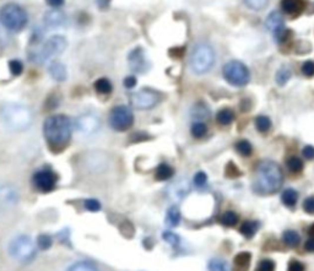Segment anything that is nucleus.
I'll list each match as a JSON object with an SVG mask.
<instances>
[{
    "instance_id": "obj_1",
    "label": "nucleus",
    "mask_w": 314,
    "mask_h": 271,
    "mask_svg": "<svg viewBox=\"0 0 314 271\" xmlns=\"http://www.w3.org/2000/svg\"><path fill=\"white\" fill-rule=\"evenodd\" d=\"M282 183H284V174L276 162L264 160L256 166L253 186L258 194H274L279 192Z\"/></svg>"
},
{
    "instance_id": "obj_2",
    "label": "nucleus",
    "mask_w": 314,
    "mask_h": 271,
    "mask_svg": "<svg viewBox=\"0 0 314 271\" xmlns=\"http://www.w3.org/2000/svg\"><path fill=\"white\" fill-rule=\"evenodd\" d=\"M46 140L52 148H63L69 142L72 136V123L68 117L53 116L47 118L43 125Z\"/></svg>"
},
{
    "instance_id": "obj_3",
    "label": "nucleus",
    "mask_w": 314,
    "mask_h": 271,
    "mask_svg": "<svg viewBox=\"0 0 314 271\" xmlns=\"http://www.w3.org/2000/svg\"><path fill=\"white\" fill-rule=\"evenodd\" d=\"M0 119L7 129L22 132L32 124L33 116L28 107L20 103H5L0 109Z\"/></svg>"
},
{
    "instance_id": "obj_4",
    "label": "nucleus",
    "mask_w": 314,
    "mask_h": 271,
    "mask_svg": "<svg viewBox=\"0 0 314 271\" xmlns=\"http://www.w3.org/2000/svg\"><path fill=\"white\" fill-rule=\"evenodd\" d=\"M215 63V53L209 44L200 43L193 49L190 57V68L195 74L201 75L208 72Z\"/></svg>"
},
{
    "instance_id": "obj_5",
    "label": "nucleus",
    "mask_w": 314,
    "mask_h": 271,
    "mask_svg": "<svg viewBox=\"0 0 314 271\" xmlns=\"http://www.w3.org/2000/svg\"><path fill=\"white\" fill-rule=\"evenodd\" d=\"M0 21L7 30L21 31L27 23V14L20 5L10 2L0 10Z\"/></svg>"
},
{
    "instance_id": "obj_6",
    "label": "nucleus",
    "mask_w": 314,
    "mask_h": 271,
    "mask_svg": "<svg viewBox=\"0 0 314 271\" xmlns=\"http://www.w3.org/2000/svg\"><path fill=\"white\" fill-rule=\"evenodd\" d=\"M9 253L17 262L28 263L36 257L35 243L28 236H19L10 243Z\"/></svg>"
},
{
    "instance_id": "obj_7",
    "label": "nucleus",
    "mask_w": 314,
    "mask_h": 271,
    "mask_svg": "<svg viewBox=\"0 0 314 271\" xmlns=\"http://www.w3.org/2000/svg\"><path fill=\"white\" fill-rule=\"evenodd\" d=\"M224 76L231 85L234 86H244L247 85L250 79V74L248 68L243 63L238 61L229 62L224 67Z\"/></svg>"
},
{
    "instance_id": "obj_8",
    "label": "nucleus",
    "mask_w": 314,
    "mask_h": 271,
    "mask_svg": "<svg viewBox=\"0 0 314 271\" xmlns=\"http://www.w3.org/2000/svg\"><path fill=\"white\" fill-rule=\"evenodd\" d=\"M134 123V116H133L130 108L125 106H117L112 109L109 116V124L117 132H125L129 129Z\"/></svg>"
},
{
    "instance_id": "obj_9",
    "label": "nucleus",
    "mask_w": 314,
    "mask_h": 271,
    "mask_svg": "<svg viewBox=\"0 0 314 271\" xmlns=\"http://www.w3.org/2000/svg\"><path fill=\"white\" fill-rule=\"evenodd\" d=\"M67 46L68 42L64 37H62V36H53V37L48 38V40L44 42L38 57L41 58L42 62H47L49 59L54 58V57L60 56L65 51Z\"/></svg>"
},
{
    "instance_id": "obj_10",
    "label": "nucleus",
    "mask_w": 314,
    "mask_h": 271,
    "mask_svg": "<svg viewBox=\"0 0 314 271\" xmlns=\"http://www.w3.org/2000/svg\"><path fill=\"white\" fill-rule=\"evenodd\" d=\"M265 26L279 42L286 41L287 36L290 35V31L285 27L284 16L280 11L270 12V15L266 17Z\"/></svg>"
},
{
    "instance_id": "obj_11",
    "label": "nucleus",
    "mask_w": 314,
    "mask_h": 271,
    "mask_svg": "<svg viewBox=\"0 0 314 271\" xmlns=\"http://www.w3.org/2000/svg\"><path fill=\"white\" fill-rule=\"evenodd\" d=\"M101 127V122L97 116L92 113H83L78 116L75 121V128L81 135L90 136V135L96 134Z\"/></svg>"
},
{
    "instance_id": "obj_12",
    "label": "nucleus",
    "mask_w": 314,
    "mask_h": 271,
    "mask_svg": "<svg viewBox=\"0 0 314 271\" xmlns=\"http://www.w3.org/2000/svg\"><path fill=\"white\" fill-rule=\"evenodd\" d=\"M159 102L158 93L153 90H141L132 96L130 103L137 109H150L154 108Z\"/></svg>"
},
{
    "instance_id": "obj_13",
    "label": "nucleus",
    "mask_w": 314,
    "mask_h": 271,
    "mask_svg": "<svg viewBox=\"0 0 314 271\" xmlns=\"http://www.w3.org/2000/svg\"><path fill=\"white\" fill-rule=\"evenodd\" d=\"M33 186L37 188L41 192H51L57 183V176L52 171L43 169L39 171L33 176L32 178Z\"/></svg>"
},
{
    "instance_id": "obj_14",
    "label": "nucleus",
    "mask_w": 314,
    "mask_h": 271,
    "mask_svg": "<svg viewBox=\"0 0 314 271\" xmlns=\"http://www.w3.org/2000/svg\"><path fill=\"white\" fill-rule=\"evenodd\" d=\"M190 192V183L187 179H178V181L173 182L172 184H169L167 188V197L169 200H173V202H179L182 200L188 193Z\"/></svg>"
},
{
    "instance_id": "obj_15",
    "label": "nucleus",
    "mask_w": 314,
    "mask_h": 271,
    "mask_svg": "<svg viewBox=\"0 0 314 271\" xmlns=\"http://www.w3.org/2000/svg\"><path fill=\"white\" fill-rule=\"evenodd\" d=\"M19 202V193L15 188L10 186L0 187V207L11 208L16 206Z\"/></svg>"
},
{
    "instance_id": "obj_16",
    "label": "nucleus",
    "mask_w": 314,
    "mask_h": 271,
    "mask_svg": "<svg viewBox=\"0 0 314 271\" xmlns=\"http://www.w3.org/2000/svg\"><path fill=\"white\" fill-rule=\"evenodd\" d=\"M129 64L134 71L145 72L149 69V62L145 57V52L141 48H137L130 53Z\"/></svg>"
},
{
    "instance_id": "obj_17",
    "label": "nucleus",
    "mask_w": 314,
    "mask_h": 271,
    "mask_svg": "<svg viewBox=\"0 0 314 271\" xmlns=\"http://www.w3.org/2000/svg\"><path fill=\"white\" fill-rule=\"evenodd\" d=\"M43 20L48 27H59L65 22V14L59 9H52L44 14Z\"/></svg>"
},
{
    "instance_id": "obj_18",
    "label": "nucleus",
    "mask_w": 314,
    "mask_h": 271,
    "mask_svg": "<svg viewBox=\"0 0 314 271\" xmlns=\"http://www.w3.org/2000/svg\"><path fill=\"white\" fill-rule=\"evenodd\" d=\"M281 7L286 14L298 15L305 10L303 0H281Z\"/></svg>"
},
{
    "instance_id": "obj_19",
    "label": "nucleus",
    "mask_w": 314,
    "mask_h": 271,
    "mask_svg": "<svg viewBox=\"0 0 314 271\" xmlns=\"http://www.w3.org/2000/svg\"><path fill=\"white\" fill-rule=\"evenodd\" d=\"M250 260H252V255L248 252H242L236 255L234 259L235 271H248L250 267Z\"/></svg>"
},
{
    "instance_id": "obj_20",
    "label": "nucleus",
    "mask_w": 314,
    "mask_h": 271,
    "mask_svg": "<svg viewBox=\"0 0 314 271\" xmlns=\"http://www.w3.org/2000/svg\"><path fill=\"white\" fill-rule=\"evenodd\" d=\"M49 74L57 81H64V80H67V69L59 62L52 63L51 67H49Z\"/></svg>"
},
{
    "instance_id": "obj_21",
    "label": "nucleus",
    "mask_w": 314,
    "mask_h": 271,
    "mask_svg": "<svg viewBox=\"0 0 314 271\" xmlns=\"http://www.w3.org/2000/svg\"><path fill=\"white\" fill-rule=\"evenodd\" d=\"M282 239H284L285 244L291 247V248L297 247L301 242L300 234H298L296 231H292V229H287V231H285L284 234H282Z\"/></svg>"
},
{
    "instance_id": "obj_22",
    "label": "nucleus",
    "mask_w": 314,
    "mask_h": 271,
    "mask_svg": "<svg viewBox=\"0 0 314 271\" xmlns=\"http://www.w3.org/2000/svg\"><path fill=\"white\" fill-rule=\"evenodd\" d=\"M298 200V194L297 192L294 189H286L281 194V202L284 203L285 206L287 207H294Z\"/></svg>"
},
{
    "instance_id": "obj_23",
    "label": "nucleus",
    "mask_w": 314,
    "mask_h": 271,
    "mask_svg": "<svg viewBox=\"0 0 314 271\" xmlns=\"http://www.w3.org/2000/svg\"><path fill=\"white\" fill-rule=\"evenodd\" d=\"M209 114H210L209 108L204 103H196L192 109V116L196 119V122H201L203 119L208 118Z\"/></svg>"
},
{
    "instance_id": "obj_24",
    "label": "nucleus",
    "mask_w": 314,
    "mask_h": 271,
    "mask_svg": "<svg viewBox=\"0 0 314 271\" xmlns=\"http://www.w3.org/2000/svg\"><path fill=\"white\" fill-rule=\"evenodd\" d=\"M259 228V223L255 221H245L243 222V225L240 226V233L245 237V238L250 239L255 234L256 229Z\"/></svg>"
},
{
    "instance_id": "obj_25",
    "label": "nucleus",
    "mask_w": 314,
    "mask_h": 271,
    "mask_svg": "<svg viewBox=\"0 0 314 271\" xmlns=\"http://www.w3.org/2000/svg\"><path fill=\"white\" fill-rule=\"evenodd\" d=\"M216 119L217 122H219V124L221 125H230L234 122L235 119V113L232 109L230 108H224L221 109V111L217 113L216 116Z\"/></svg>"
},
{
    "instance_id": "obj_26",
    "label": "nucleus",
    "mask_w": 314,
    "mask_h": 271,
    "mask_svg": "<svg viewBox=\"0 0 314 271\" xmlns=\"http://www.w3.org/2000/svg\"><path fill=\"white\" fill-rule=\"evenodd\" d=\"M173 173L174 171L171 166L162 163L156 169V179H158V181H167V179H169L173 176Z\"/></svg>"
},
{
    "instance_id": "obj_27",
    "label": "nucleus",
    "mask_w": 314,
    "mask_h": 271,
    "mask_svg": "<svg viewBox=\"0 0 314 271\" xmlns=\"http://www.w3.org/2000/svg\"><path fill=\"white\" fill-rule=\"evenodd\" d=\"M180 222V211L177 206L169 207L168 212L166 216V223L171 227H176Z\"/></svg>"
},
{
    "instance_id": "obj_28",
    "label": "nucleus",
    "mask_w": 314,
    "mask_h": 271,
    "mask_svg": "<svg viewBox=\"0 0 314 271\" xmlns=\"http://www.w3.org/2000/svg\"><path fill=\"white\" fill-rule=\"evenodd\" d=\"M208 268L210 271H231L229 263L225 262L224 259H220V258H214V259H211L210 262H209Z\"/></svg>"
},
{
    "instance_id": "obj_29",
    "label": "nucleus",
    "mask_w": 314,
    "mask_h": 271,
    "mask_svg": "<svg viewBox=\"0 0 314 271\" xmlns=\"http://www.w3.org/2000/svg\"><path fill=\"white\" fill-rule=\"evenodd\" d=\"M220 222L226 227H234L238 223V215L234 211H227L220 218Z\"/></svg>"
},
{
    "instance_id": "obj_30",
    "label": "nucleus",
    "mask_w": 314,
    "mask_h": 271,
    "mask_svg": "<svg viewBox=\"0 0 314 271\" xmlns=\"http://www.w3.org/2000/svg\"><path fill=\"white\" fill-rule=\"evenodd\" d=\"M93 86H95V90L97 91L98 93H101V95H107V93H109L112 91L111 81H109L108 79H104V77L98 79Z\"/></svg>"
},
{
    "instance_id": "obj_31",
    "label": "nucleus",
    "mask_w": 314,
    "mask_h": 271,
    "mask_svg": "<svg viewBox=\"0 0 314 271\" xmlns=\"http://www.w3.org/2000/svg\"><path fill=\"white\" fill-rule=\"evenodd\" d=\"M236 150L238 151V153H239V155L245 156V157L250 156L253 152L252 144H250L249 141H247V140H239V141L236 144Z\"/></svg>"
},
{
    "instance_id": "obj_32",
    "label": "nucleus",
    "mask_w": 314,
    "mask_h": 271,
    "mask_svg": "<svg viewBox=\"0 0 314 271\" xmlns=\"http://www.w3.org/2000/svg\"><path fill=\"white\" fill-rule=\"evenodd\" d=\"M255 127L260 133H266L271 128V121L266 116H259L255 119Z\"/></svg>"
},
{
    "instance_id": "obj_33",
    "label": "nucleus",
    "mask_w": 314,
    "mask_h": 271,
    "mask_svg": "<svg viewBox=\"0 0 314 271\" xmlns=\"http://www.w3.org/2000/svg\"><path fill=\"white\" fill-rule=\"evenodd\" d=\"M243 1L250 10H254V11L265 9L269 4V0H243Z\"/></svg>"
},
{
    "instance_id": "obj_34",
    "label": "nucleus",
    "mask_w": 314,
    "mask_h": 271,
    "mask_svg": "<svg viewBox=\"0 0 314 271\" xmlns=\"http://www.w3.org/2000/svg\"><path fill=\"white\" fill-rule=\"evenodd\" d=\"M287 168L290 169L294 173H298L303 169V162L300 157H296V156H292L287 160Z\"/></svg>"
},
{
    "instance_id": "obj_35",
    "label": "nucleus",
    "mask_w": 314,
    "mask_h": 271,
    "mask_svg": "<svg viewBox=\"0 0 314 271\" xmlns=\"http://www.w3.org/2000/svg\"><path fill=\"white\" fill-rule=\"evenodd\" d=\"M290 77H291V72H290V70L287 69V68L284 67V68H281V69H280L279 71L276 72V76H275V80H276V82L279 83L280 86H284L285 83L289 81Z\"/></svg>"
},
{
    "instance_id": "obj_36",
    "label": "nucleus",
    "mask_w": 314,
    "mask_h": 271,
    "mask_svg": "<svg viewBox=\"0 0 314 271\" xmlns=\"http://www.w3.org/2000/svg\"><path fill=\"white\" fill-rule=\"evenodd\" d=\"M68 271H97L96 267L91 263L87 262H80V263H75L74 265L68 269Z\"/></svg>"
},
{
    "instance_id": "obj_37",
    "label": "nucleus",
    "mask_w": 314,
    "mask_h": 271,
    "mask_svg": "<svg viewBox=\"0 0 314 271\" xmlns=\"http://www.w3.org/2000/svg\"><path fill=\"white\" fill-rule=\"evenodd\" d=\"M208 133V127L203 122H195L192 125V134L195 137H203Z\"/></svg>"
},
{
    "instance_id": "obj_38",
    "label": "nucleus",
    "mask_w": 314,
    "mask_h": 271,
    "mask_svg": "<svg viewBox=\"0 0 314 271\" xmlns=\"http://www.w3.org/2000/svg\"><path fill=\"white\" fill-rule=\"evenodd\" d=\"M37 246L43 250L49 249L52 247V238L47 234H41L37 238Z\"/></svg>"
},
{
    "instance_id": "obj_39",
    "label": "nucleus",
    "mask_w": 314,
    "mask_h": 271,
    "mask_svg": "<svg viewBox=\"0 0 314 271\" xmlns=\"http://www.w3.org/2000/svg\"><path fill=\"white\" fill-rule=\"evenodd\" d=\"M225 174H226L229 178H237V177H239L240 174V171L238 169V167L235 165V163L230 162L229 165L226 166V169H225Z\"/></svg>"
},
{
    "instance_id": "obj_40",
    "label": "nucleus",
    "mask_w": 314,
    "mask_h": 271,
    "mask_svg": "<svg viewBox=\"0 0 314 271\" xmlns=\"http://www.w3.org/2000/svg\"><path fill=\"white\" fill-rule=\"evenodd\" d=\"M256 271H275V263L270 259L261 260Z\"/></svg>"
},
{
    "instance_id": "obj_41",
    "label": "nucleus",
    "mask_w": 314,
    "mask_h": 271,
    "mask_svg": "<svg viewBox=\"0 0 314 271\" xmlns=\"http://www.w3.org/2000/svg\"><path fill=\"white\" fill-rule=\"evenodd\" d=\"M9 68H10V71H11V74L15 75V76H19V75H21V72H22V70H23L22 64H21V62H19V61L10 62Z\"/></svg>"
},
{
    "instance_id": "obj_42",
    "label": "nucleus",
    "mask_w": 314,
    "mask_h": 271,
    "mask_svg": "<svg viewBox=\"0 0 314 271\" xmlns=\"http://www.w3.org/2000/svg\"><path fill=\"white\" fill-rule=\"evenodd\" d=\"M302 72L303 75H306L307 77L314 76V62H306L302 65Z\"/></svg>"
},
{
    "instance_id": "obj_43",
    "label": "nucleus",
    "mask_w": 314,
    "mask_h": 271,
    "mask_svg": "<svg viewBox=\"0 0 314 271\" xmlns=\"http://www.w3.org/2000/svg\"><path fill=\"white\" fill-rule=\"evenodd\" d=\"M163 239L167 243L172 244V246H177V244L179 243V237H178L176 233H172V232L168 231L163 233Z\"/></svg>"
},
{
    "instance_id": "obj_44",
    "label": "nucleus",
    "mask_w": 314,
    "mask_h": 271,
    "mask_svg": "<svg viewBox=\"0 0 314 271\" xmlns=\"http://www.w3.org/2000/svg\"><path fill=\"white\" fill-rule=\"evenodd\" d=\"M206 182H208V176H206L204 172H198V173L195 174L194 184L196 187H199V188L204 187L206 184Z\"/></svg>"
},
{
    "instance_id": "obj_45",
    "label": "nucleus",
    "mask_w": 314,
    "mask_h": 271,
    "mask_svg": "<svg viewBox=\"0 0 314 271\" xmlns=\"http://www.w3.org/2000/svg\"><path fill=\"white\" fill-rule=\"evenodd\" d=\"M85 207L87 208L88 211H92V212H96L101 208V204H99L98 200L96 199H87L85 202Z\"/></svg>"
},
{
    "instance_id": "obj_46",
    "label": "nucleus",
    "mask_w": 314,
    "mask_h": 271,
    "mask_svg": "<svg viewBox=\"0 0 314 271\" xmlns=\"http://www.w3.org/2000/svg\"><path fill=\"white\" fill-rule=\"evenodd\" d=\"M303 210L310 215H314V197H310L303 203Z\"/></svg>"
},
{
    "instance_id": "obj_47",
    "label": "nucleus",
    "mask_w": 314,
    "mask_h": 271,
    "mask_svg": "<svg viewBox=\"0 0 314 271\" xmlns=\"http://www.w3.org/2000/svg\"><path fill=\"white\" fill-rule=\"evenodd\" d=\"M287 271H305V265L298 260H291L287 268Z\"/></svg>"
},
{
    "instance_id": "obj_48",
    "label": "nucleus",
    "mask_w": 314,
    "mask_h": 271,
    "mask_svg": "<svg viewBox=\"0 0 314 271\" xmlns=\"http://www.w3.org/2000/svg\"><path fill=\"white\" fill-rule=\"evenodd\" d=\"M302 155L306 160H314V147L308 145L302 150Z\"/></svg>"
},
{
    "instance_id": "obj_49",
    "label": "nucleus",
    "mask_w": 314,
    "mask_h": 271,
    "mask_svg": "<svg viewBox=\"0 0 314 271\" xmlns=\"http://www.w3.org/2000/svg\"><path fill=\"white\" fill-rule=\"evenodd\" d=\"M169 54H171L173 58L176 59H179L182 58L183 54H184V48L183 47H177V48H172L171 51H169Z\"/></svg>"
},
{
    "instance_id": "obj_50",
    "label": "nucleus",
    "mask_w": 314,
    "mask_h": 271,
    "mask_svg": "<svg viewBox=\"0 0 314 271\" xmlns=\"http://www.w3.org/2000/svg\"><path fill=\"white\" fill-rule=\"evenodd\" d=\"M135 85H137V77L134 76H128L125 77L124 80V86L127 88H133L135 87Z\"/></svg>"
},
{
    "instance_id": "obj_51",
    "label": "nucleus",
    "mask_w": 314,
    "mask_h": 271,
    "mask_svg": "<svg viewBox=\"0 0 314 271\" xmlns=\"http://www.w3.org/2000/svg\"><path fill=\"white\" fill-rule=\"evenodd\" d=\"M305 248L307 252L314 253V237H312V238H310L307 242H306Z\"/></svg>"
},
{
    "instance_id": "obj_52",
    "label": "nucleus",
    "mask_w": 314,
    "mask_h": 271,
    "mask_svg": "<svg viewBox=\"0 0 314 271\" xmlns=\"http://www.w3.org/2000/svg\"><path fill=\"white\" fill-rule=\"evenodd\" d=\"M7 37H9V36H7L6 31H5L4 28L0 27V44H1V46L2 44H6Z\"/></svg>"
},
{
    "instance_id": "obj_53",
    "label": "nucleus",
    "mask_w": 314,
    "mask_h": 271,
    "mask_svg": "<svg viewBox=\"0 0 314 271\" xmlns=\"http://www.w3.org/2000/svg\"><path fill=\"white\" fill-rule=\"evenodd\" d=\"M47 4L51 5L52 7H59L64 4V0H46Z\"/></svg>"
},
{
    "instance_id": "obj_54",
    "label": "nucleus",
    "mask_w": 314,
    "mask_h": 271,
    "mask_svg": "<svg viewBox=\"0 0 314 271\" xmlns=\"http://www.w3.org/2000/svg\"><path fill=\"white\" fill-rule=\"evenodd\" d=\"M97 5L101 9H106L109 5V0H97Z\"/></svg>"
},
{
    "instance_id": "obj_55",
    "label": "nucleus",
    "mask_w": 314,
    "mask_h": 271,
    "mask_svg": "<svg viewBox=\"0 0 314 271\" xmlns=\"http://www.w3.org/2000/svg\"><path fill=\"white\" fill-rule=\"evenodd\" d=\"M310 233H311V234H312V236L314 237V225L312 226V227H311V228H310Z\"/></svg>"
}]
</instances>
